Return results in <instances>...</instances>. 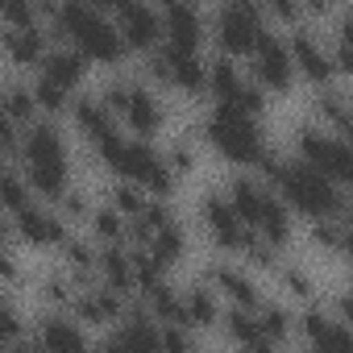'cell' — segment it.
Wrapping results in <instances>:
<instances>
[{"label":"cell","instance_id":"cell-1","mask_svg":"<svg viewBox=\"0 0 353 353\" xmlns=\"http://www.w3.org/2000/svg\"><path fill=\"white\" fill-rule=\"evenodd\" d=\"M54 26L59 38H71V46L92 59V63H121L125 54V42L108 17L104 5H54V9H42Z\"/></svg>","mask_w":353,"mask_h":353},{"label":"cell","instance_id":"cell-2","mask_svg":"<svg viewBox=\"0 0 353 353\" xmlns=\"http://www.w3.org/2000/svg\"><path fill=\"white\" fill-rule=\"evenodd\" d=\"M96 154H100V162H104L112 174H121L125 183H137L145 196L166 200V196L174 192V174H170V166L162 162V154H158L150 141L121 137V133L112 129L104 141H96Z\"/></svg>","mask_w":353,"mask_h":353},{"label":"cell","instance_id":"cell-3","mask_svg":"<svg viewBox=\"0 0 353 353\" xmlns=\"http://www.w3.org/2000/svg\"><path fill=\"white\" fill-rule=\"evenodd\" d=\"M21 162H26V188L59 200L67 192V137L54 121H34L21 133Z\"/></svg>","mask_w":353,"mask_h":353},{"label":"cell","instance_id":"cell-4","mask_svg":"<svg viewBox=\"0 0 353 353\" xmlns=\"http://www.w3.org/2000/svg\"><path fill=\"white\" fill-rule=\"evenodd\" d=\"M287 212H303L312 221H332V216H345V188L328 183L324 174L307 170L303 162H279L274 170V188H270Z\"/></svg>","mask_w":353,"mask_h":353},{"label":"cell","instance_id":"cell-5","mask_svg":"<svg viewBox=\"0 0 353 353\" xmlns=\"http://www.w3.org/2000/svg\"><path fill=\"white\" fill-rule=\"evenodd\" d=\"M204 137L212 141V150L237 166H258L262 154H266V141H262V129L254 117L229 108V104H216L204 121Z\"/></svg>","mask_w":353,"mask_h":353},{"label":"cell","instance_id":"cell-6","mask_svg":"<svg viewBox=\"0 0 353 353\" xmlns=\"http://www.w3.org/2000/svg\"><path fill=\"white\" fill-rule=\"evenodd\" d=\"M295 150H299L295 162H303L307 170L324 174V179L336 183V188H349V179H353V150H349L345 137H336V133H328L320 125H299Z\"/></svg>","mask_w":353,"mask_h":353},{"label":"cell","instance_id":"cell-7","mask_svg":"<svg viewBox=\"0 0 353 353\" xmlns=\"http://www.w3.org/2000/svg\"><path fill=\"white\" fill-rule=\"evenodd\" d=\"M212 34H216V46L229 54H250L258 46V38L266 34V17L258 5L250 0H233V5H221L212 13Z\"/></svg>","mask_w":353,"mask_h":353},{"label":"cell","instance_id":"cell-8","mask_svg":"<svg viewBox=\"0 0 353 353\" xmlns=\"http://www.w3.org/2000/svg\"><path fill=\"white\" fill-rule=\"evenodd\" d=\"M291 79H295V67L287 54V34L266 30L250 50V83H258L262 92H287Z\"/></svg>","mask_w":353,"mask_h":353},{"label":"cell","instance_id":"cell-9","mask_svg":"<svg viewBox=\"0 0 353 353\" xmlns=\"http://www.w3.org/2000/svg\"><path fill=\"white\" fill-rule=\"evenodd\" d=\"M287 54H291V67L312 79L316 88L332 83L336 79V67H332V54H328V38H320L312 26H295L287 34Z\"/></svg>","mask_w":353,"mask_h":353},{"label":"cell","instance_id":"cell-10","mask_svg":"<svg viewBox=\"0 0 353 353\" xmlns=\"http://www.w3.org/2000/svg\"><path fill=\"white\" fill-rule=\"evenodd\" d=\"M108 17H112V26H117V34H121L125 46H133V50L162 46V17H158L154 5H141V0H121V5L108 9Z\"/></svg>","mask_w":353,"mask_h":353},{"label":"cell","instance_id":"cell-11","mask_svg":"<svg viewBox=\"0 0 353 353\" xmlns=\"http://www.w3.org/2000/svg\"><path fill=\"white\" fill-rule=\"evenodd\" d=\"M150 79L170 83L179 92H204V63L192 50H174V46H154L150 63H145Z\"/></svg>","mask_w":353,"mask_h":353},{"label":"cell","instance_id":"cell-12","mask_svg":"<svg viewBox=\"0 0 353 353\" xmlns=\"http://www.w3.org/2000/svg\"><path fill=\"white\" fill-rule=\"evenodd\" d=\"M117 117L137 133V141H145V137H154L158 129H162V121H166V112H162V100L154 96V88H145V83H133V79H125V100H121V108H117Z\"/></svg>","mask_w":353,"mask_h":353},{"label":"cell","instance_id":"cell-13","mask_svg":"<svg viewBox=\"0 0 353 353\" xmlns=\"http://www.w3.org/2000/svg\"><path fill=\"white\" fill-rule=\"evenodd\" d=\"M200 221H204L208 237H212L221 250H241V245L254 237V233L237 221V212L229 208L225 192H204V200H200Z\"/></svg>","mask_w":353,"mask_h":353},{"label":"cell","instance_id":"cell-14","mask_svg":"<svg viewBox=\"0 0 353 353\" xmlns=\"http://www.w3.org/2000/svg\"><path fill=\"white\" fill-rule=\"evenodd\" d=\"M100 353H162L158 345V324L145 316V307H133L100 345Z\"/></svg>","mask_w":353,"mask_h":353},{"label":"cell","instance_id":"cell-15","mask_svg":"<svg viewBox=\"0 0 353 353\" xmlns=\"http://www.w3.org/2000/svg\"><path fill=\"white\" fill-rule=\"evenodd\" d=\"M299 328L307 336V349L316 353H353V332L345 320H336L328 307H307L299 316Z\"/></svg>","mask_w":353,"mask_h":353},{"label":"cell","instance_id":"cell-16","mask_svg":"<svg viewBox=\"0 0 353 353\" xmlns=\"http://www.w3.org/2000/svg\"><path fill=\"white\" fill-rule=\"evenodd\" d=\"M158 17H162V46H174V50H200V42H204V13L196 9V5H166V9H158Z\"/></svg>","mask_w":353,"mask_h":353},{"label":"cell","instance_id":"cell-17","mask_svg":"<svg viewBox=\"0 0 353 353\" xmlns=\"http://www.w3.org/2000/svg\"><path fill=\"white\" fill-rule=\"evenodd\" d=\"M13 229H17V237H21L26 245H38V250L63 245V241H67L63 216L50 212V208H42V204H26L21 212H13Z\"/></svg>","mask_w":353,"mask_h":353},{"label":"cell","instance_id":"cell-18","mask_svg":"<svg viewBox=\"0 0 353 353\" xmlns=\"http://www.w3.org/2000/svg\"><path fill=\"white\" fill-rule=\"evenodd\" d=\"M208 287H212L221 299H229L233 307H241V312H254V307L262 303V291H258L254 274L241 270V266H229V262H212V266H208Z\"/></svg>","mask_w":353,"mask_h":353},{"label":"cell","instance_id":"cell-19","mask_svg":"<svg viewBox=\"0 0 353 353\" xmlns=\"http://www.w3.org/2000/svg\"><path fill=\"white\" fill-rule=\"evenodd\" d=\"M71 307H75V320H79V324H88V328H104V324H117V320H121V312H125V295H117V291H108V287L100 283V287H83V291H75Z\"/></svg>","mask_w":353,"mask_h":353},{"label":"cell","instance_id":"cell-20","mask_svg":"<svg viewBox=\"0 0 353 353\" xmlns=\"http://www.w3.org/2000/svg\"><path fill=\"white\" fill-rule=\"evenodd\" d=\"M34 345L42 353H92V341L79 320L71 316H46L34 332Z\"/></svg>","mask_w":353,"mask_h":353},{"label":"cell","instance_id":"cell-21","mask_svg":"<svg viewBox=\"0 0 353 353\" xmlns=\"http://www.w3.org/2000/svg\"><path fill=\"white\" fill-rule=\"evenodd\" d=\"M225 200H229V208L237 212V221H241L245 229H254L262 204L270 200V183H262L258 174H237V179L229 183V192H225Z\"/></svg>","mask_w":353,"mask_h":353},{"label":"cell","instance_id":"cell-22","mask_svg":"<svg viewBox=\"0 0 353 353\" xmlns=\"http://www.w3.org/2000/svg\"><path fill=\"white\" fill-rule=\"evenodd\" d=\"M0 42H5V54L21 67H34L46 59V30L42 26H5L0 30Z\"/></svg>","mask_w":353,"mask_h":353},{"label":"cell","instance_id":"cell-23","mask_svg":"<svg viewBox=\"0 0 353 353\" xmlns=\"http://www.w3.org/2000/svg\"><path fill=\"white\" fill-rule=\"evenodd\" d=\"M42 75H46L50 83H59L63 92H75V88L88 79V59H83L75 46H54V50H46V59H42Z\"/></svg>","mask_w":353,"mask_h":353},{"label":"cell","instance_id":"cell-24","mask_svg":"<svg viewBox=\"0 0 353 353\" xmlns=\"http://www.w3.org/2000/svg\"><path fill=\"white\" fill-rule=\"evenodd\" d=\"M262 245H270V250H283L287 241H291V212H287V204L270 192V200L262 204V212H258V225L250 229Z\"/></svg>","mask_w":353,"mask_h":353},{"label":"cell","instance_id":"cell-25","mask_svg":"<svg viewBox=\"0 0 353 353\" xmlns=\"http://www.w3.org/2000/svg\"><path fill=\"white\" fill-rule=\"evenodd\" d=\"M312 108H316V117H320V129H328V133H336V137L349 133V96H345V88L324 83V88L316 92Z\"/></svg>","mask_w":353,"mask_h":353},{"label":"cell","instance_id":"cell-26","mask_svg":"<svg viewBox=\"0 0 353 353\" xmlns=\"http://www.w3.org/2000/svg\"><path fill=\"white\" fill-rule=\"evenodd\" d=\"M179 299H183V324L212 328L221 320V295L208 283H192L188 291H179Z\"/></svg>","mask_w":353,"mask_h":353},{"label":"cell","instance_id":"cell-27","mask_svg":"<svg viewBox=\"0 0 353 353\" xmlns=\"http://www.w3.org/2000/svg\"><path fill=\"white\" fill-rule=\"evenodd\" d=\"M96 270H100V279H104V287L108 291H117V295H129L137 283H133V266H129V254L121 250V245H104L100 254H96Z\"/></svg>","mask_w":353,"mask_h":353},{"label":"cell","instance_id":"cell-28","mask_svg":"<svg viewBox=\"0 0 353 353\" xmlns=\"http://www.w3.org/2000/svg\"><path fill=\"white\" fill-rule=\"evenodd\" d=\"M241 83H245V75L237 71V63L233 59H225V54H216L208 67H204V88L216 96V104H229L237 92H241Z\"/></svg>","mask_w":353,"mask_h":353},{"label":"cell","instance_id":"cell-29","mask_svg":"<svg viewBox=\"0 0 353 353\" xmlns=\"http://www.w3.org/2000/svg\"><path fill=\"white\" fill-rule=\"evenodd\" d=\"M145 316L154 324H183V299L170 283H154L145 287ZM188 328V324H183Z\"/></svg>","mask_w":353,"mask_h":353},{"label":"cell","instance_id":"cell-30","mask_svg":"<svg viewBox=\"0 0 353 353\" xmlns=\"http://www.w3.org/2000/svg\"><path fill=\"white\" fill-rule=\"evenodd\" d=\"M75 125H79V133L96 145V141H104L112 129H117V121H112V112L100 104V100H75Z\"/></svg>","mask_w":353,"mask_h":353},{"label":"cell","instance_id":"cell-31","mask_svg":"<svg viewBox=\"0 0 353 353\" xmlns=\"http://www.w3.org/2000/svg\"><path fill=\"white\" fill-rule=\"evenodd\" d=\"M162 266H170V262H179L183 254H188V233H183V225L179 221H170V225H162V229H154L150 233V245H145Z\"/></svg>","mask_w":353,"mask_h":353},{"label":"cell","instance_id":"cell-32","mask_svg":"<svg viewBox=\"0 0 353 353\" xmlns=\"http://www.w3.org/2000/svg\"><path fill=\"white\" fill-rule=\"evenodd\" d=\"M34 92L26 83H9V88H0V117H5L9 125H34Z\"/></svg>","mask_w":353,"mask_h":353},{"label":"cell","instance_id":"cell-33","mask_svg":"<svg viewBox=\"0 0 353 353\" xmlns=\"http://www.w3.org/2000/svg\"><path fill=\"white\" fill-rule=\"evenodd\" d=\"M254 320H258V328H262V341H270V345H283L287 341V332H291V312L283 307V303H258L254 307Z\"/></svg>","mask_w":353,"mask_h":353},{"label":"cell","instance_id":"cell-34","mask_svg":"<svg viewBox=\"0 0 353 353\" xmlns=\"http://www.w3.org/2000/svg\"><path fill=\"white\" fill-rule=\"evenodd\" d=\"M307 241H312L316 250H324V254H341V250H345V241H349V225H345V216H332V221H312Z\"/></svg>","mask_w":353,"mask_h":353},{"label":"cell","instance_id":"cell-35","mask_svg":"<svg viewBox=\"0 0 353 353\" xmlns=\"http://www.w3.org/2000/svg\"><path fill=\"white\" fill-rule=\"evenodd\" d=\"M145 204H150V200H145V192H141L137 183H125V179H121V183L108 188V208H112L117 216H133V221H137V216L145 212Z\"/></svg>","mask_w":353,"mask_h":353},{"label":"cell","instance_id":"cell-36","mask_svg":"<svg viewBox=\"0 0 353 353\" xmlns=\"http://www.w3.org/2000/svg\"><path fill=\"white\" fill-rule=\"evenodd\" d=\"M225 332H229L241 349H250V345L262 341V328H258L254 312H241V307H229V312H225Z\"/></svg>","mask_w":353,"mask_h":353},{"label":"cell","instance_id":"cell-37","mask_svg":"<svg viewBox=\"0 0 353 353\" xmlns=\"http://www.w3.org/2000/svg\"><path fill=\"white\" fill-rule=\"evenodd\" d=\"M63 254H67V266H75V270H71V283H83L88 270L96 266L92 241H88V237H67V241H63Z\"/></svg>","mask_w":353,"mask_h":353},{"label":"cell","instance_id":"cell-38","mask_svg":"<svg viewBox=\"0 0 353 353\" xmlns=\"http://www.w3.org/2000/svg\"><path fill=\"white\" fill-rule=\"evenodd\" d=\"M88 221H92L96 237H104L108 245H121V241H125V229H129V225H125V216H117L108 204H104V208H92V216H88Z\"/></svg>","mask_w":353,"mask_h":353},{"label":"cell","instance_id":"cell-39","mask_svg":"<svg viewBox=\"0 0 353 353\" xmlns=\"http://www.w3.org/2000/svg\"><path fill=\"white\" fill-rule=\"evenodd\" d=\"M26 204H34V200H30V188H26V179H21V174H13V170H5V179H0V208L21 212Z\"/></svg>","mask_w":353,"mask_h":353},{"label":"cell","instance_id":"cell-40","mask_svg":"<svg viewBox=\"0 0 353 353\" xmlns=\"http://www.w3.org/2000/svg\"><path fill=\"white\" fill-rule=\"evenodd\" d=\"M30 92H34V104H38V108H46V112H63V108L71 104V92H63V88H59V83H50L46 75H38V83H34Z\"/></svg>","mask_w":353,"mask_h":353},{"label":"cell","instance_id":"cell-41","mask_svg":"<svg viewBox=\"0 0 353 353\" xmlns=\"http://www.w3.org/2000/svg\"><path fill=\"white\" fill-rule=\"evenodd\" d=\"M162 162L170 166V174H192V170H196V145H192L188 137H174L170 150L162 154Z\"/></svg>","mask_w":353,"mask_h":353},{"label":"cell","instance_id":"cell-42","mask_svg":"<svg viewBox=\"0 0 353 353\" xmlns=\"http://www.w3.org/2000/svg\"><path fill=\"white\" fill-rule=\"evenodd\" d=\"M158 345L162 353H192V336L183 324H158Z\"/></svg>","mask_w":353,"mask_h":353},{"label":"cell","instance_id":"cell-43","mask_svg":"<svg viewBox=\"0 0 353 353\" xmlns=\"http://www.w3.org/2000/svg\"><path fill=\"white\" fill-rule=\"evenodd\" d=\"M0 17H5V26H38L42 13L26 0H0Z\"/></svg>","mask_w":353,"mask_h":353},{"label":"cell","instance_id":"cell-44","mask_svg":"<svg viewBox=\"0 0 353 353\" xmlns=\"http://www.w3.org/2000/svg\"><path fill=\"white\" fill-rule=\"evenodd\" d=\"M283 287H287V295H295V299H312V274L299 266V262H291L287 270H283Z\"/></svg>","mask_w":353,"mask_h":353},{"label":"cell","instance_id":"cell-45","mask_svg":"<svg viewBox=\"0 0 353 353\" xmlns=\"http://www.w3.org/2000/svg\"><path fill=\"white\" fill-rule=\"evenodd\" d=\"M42 299H50V303H71V299H75L71 274H46V279H42Z\"/></svg>","mask_w":353,"mask_h":353},{"label":"cell","instance_id":"cell-46","mask_svg":"<svg viewBox=\"0 0 353 353\" xmlns=\"http://www.w3.org/2000/svg\"><path fill=\"white\" fill-rule=\"evenodd\" d=\"M5 341H21V316L9 303V295L0 291V345H5Z\"/></svg>","mask_w":353,"mask_h":353},{"label":"cell","instance_id":"cell-47","mask_svg":"<svg viewBox=\"0 0 353 353\" xmlns=\"http://www.w3.org/2000/svg\"><path fill=\"white\" fill-rule=\"evenodd\" d=\"M59 216H63V225H67V221H88V216H92L88 196H83V192H63V196H59Z\"/></svg>","mask_w":353,"mask_h":353},{"label":"cell","instance_id":"cell-48","mask_svg":"<svg viewBox=\"0 0 353 353\" xmlns=\"http://www.w3.org/2000/svg\"><path fill=\"white\" fill-rule=\"evenodd\" d=\"M241 254H245V258H250V262H254L258 270H274V266H279V250H270V245H262L258 237H250V241L241 245Z\"/></svg>","mask_w":353,"mask_h":353},{"label":"cell","instance_id":"cell-49","mask_svg":"<svg viewBox=\"0 0 353 353\" xmlns=\"http://www.w3.org/2000/svg\"><path fill=\"white\" fill-rule=\"evenodd\" d=\"M5 154H21V133H17V125H9L0 117V158Z\"/></svg>","mask_w":353,"mask_h":353},{"label":"cell","instance_id":"cell-50","mask_svg":"<svg viewBox=\"0 0 353 353\" xmlns=\"http://www.w3.org/2000/svg\"><path fill=\"white\" fill-rule=\"evenodd\" d=\"M270 13H274L279 21H287L291 30H295V26H303V21H299V17H303V9H299V5H291V0H274Z\"/></svg>","mask_w":353,"mask_h":353},{"label":"cell","instance_id":"cell-51","mask_svg":"<svg viewBox=\"0 0 353 353\" xmlns=\"http://www.w3.org/2000/svg\"><path fill=\"white\" fill-rule=\"evenodd\" d=\"M21 279V266H17V258L0 245V283H17Z\"/></svg>","mask_w":353,"mask_h":353},{"label":"cell","instance_id":"cell-52","mask_svg":"<svg viewBox=\"0 0 353 353\" xmlns=\"http://www.w3.org/2000/svg\"><path fill=\"white\" fill-rule=\"evenodd\" d=\"M9 353H42V349H38L34 341H13V349H9Z\"/></svg>","mask_w":353,"mask_h":353},{"label":"cell","instance_id":"cell-53","mask_svg":"<svg viewBox=\"0 0 353 353\" xmlns=\"http://www.w3.org/2000/svg\"><path fill=\"white\" fill-rule=\"evenodd\" d=\"M241 353H279V345H270V341H258V345H250V349H241Z\"/></svg>","mask_w":353,"mask_h":353},{"label":"cell","instance_id":"cell-54","mask_svg":"<svg viewBox=\"0 0 353 353\" xmlns=\"http://www.w3.org/2000/svg\"><path fill=\"white\" fill-rule=\"evenodd\" d=\"M5 237H9V225H5V212H0V245H5Z\"/></svg>","mask_w":353,"mask_h":353},{"label":"cell","instance_id":"cell-55","mask_svg":"<svg viewBox=\"0 0 353 353\" xmlns=\"http://www.w3.org/2000/svg\"><path fill=\"white\" fill-rule=\"evenodd\" d=\"M0 179H5V162H0Z\"/></svg>","mask_w":353,"mask_h":353},{"label":"cell","instance_id":"cell-56","mask_svg":"<svg viewBox=\"0 0 353 353\" xmlns=\"http://www.w3.org/2000/svg\"><path fill=\"white\" fill-rule=\"evenodd\" d=\"M303 353H316V349H303Z\"/></svg>","mask_w":353,"mask_h":353},{"label":"cell","instance_id":"cell-57","mask_svg":"<svg viewBox=\"0 0 353 353\" xmlns=\"http://www.w3.org/2000/svg\"><path fill=\"white\" fill-rule=\"evenodd\" d=\"M192 353H196V349H192Z\"/></svg>","mask_w":353,"mask_h":353}]
</instances>
